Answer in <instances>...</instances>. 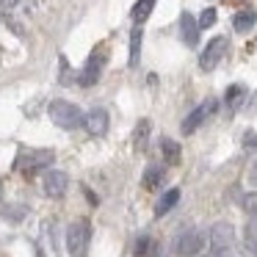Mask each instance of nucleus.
<instances>
[{"mask_svg":"<svg viewBox=\"0 0 257 257\" xmlns=\"http://www.w3.org/2000/svg\"><path fill=\"white\" fill-rule=\"evenodd\" d=\"M155 3H158V0H136V6L130 9V17H133V23H136V25H141V23H144V20L152 14Z\"/></svg>","mask_w":257,"mask_h":257,"instance_id":"nucleus-16","label":"nucleus"},{"mask_svg":"<svg viewBox=\"0 0 257 257\" xmlns=\"http://www.w3.org/2000/svg\"><path fill=\"white\" fill-rule=\"evenodd\" d=\"M3 216H6L9 221H23V218L28 216V207L25 205H6L3 207Z\"/></svg>","mask_w":257,"mask_h":257,"instance_id":"nucleus-20","label":"nucleus"},{"mask_svg":"<svg viewBox=\"0 0 257 257\" xmlns=\"http://www.w3.org/2000/svg\"><path fill=\"white\" fill-rule=\"evenodd\" d=\"M0 196H3V183H0Z\"/></svg>","mask_w":257,"mask_h":257,"instance_id":"nucleus-28","label":"nucleus"},{"mask_svg":"<svg viewBox=\"0 0 257 257\" xmlns=\"http://www.w3.org/2000/svg\"><path fill=\"white\" fill-rule=\"evenodd\" d=\"M254 23H257V12H254V9H243V12H238L232 17V28L240 31V34L251 31V28H254Z\"/></svg>","mask_w":257,"mask_h":257,"instance_id":"nucleus-13","label":"nucleus"},{"mask_svg":"<svg viewBox=\"0 0 257 257\" xmlns=\"http://www.w3.org/2000/svg\"><path fill=\"white\" fill-rule=\"evenodd\" d=\"M216 108H218V100H205V102H199V105H196L194 111H191L188 116L183 119V133L191 136L196 127H199V124H205L207 119L216 113Z\"/></svg>","mask_w":257,"mask_h":257,"instance_id":"nucleus-6","label":"nucleus"},{"mask_svg":"<svg viewBox=\"0 0 257 257\" xmlns=\"http://www.w3.org/2000/svg\"><path fill=\"white\" fill-rule=\"evenodd\" d=\"M133 257H158V243L150 235H141L133 246Z\"/></svg>","mask_w":257,"mask_h":257,"instance_id":"nucleus-15","label":"nucleus"},{"mask_svg":"<svg viewBox=\"0 0 257 257\" xmlns=\"http://www.w3.org/2000/svg\"><path fill=\"white\" fill-rule=\"evenodd\" d=\"M108 124H111V119H108V111H105V108H91V111L83 116V127L89 130L91 136L108 133Z\"/></svg>","mask_w":257,"mask_h":257,"instance_id":"nucleus-10","label":"nucleus"},{"mask_svg":"<svg viewBox=\"0 0 257 257\" xmlns=\"http://www.w3.org/2000/svg\"><path fill=\"white\" fill-rule=\"evenodd\" d=\"M240 205H243V210L249 213V216H257V194H254V191L246 194L243 199H240Z\"/></svg>","mask_w":257,"mask_h":257,"instance_id":"nucleus-23","label":"nucleus"},{"mask_svg":"<svg viewBox=\"0 0 257 257\" xmlns=\"http://www.w3.org/2000/svg\"><path fill=\"white\" fill-rule=\"evenodd\" d=\"M213 23H216V9H205V12H202V17L196 20V25H199V31L210 28Z\"/></svg>","mask_w":257,"mask_h":257,"instance_id":"nucleus-22","label":"nucleus"},{"mask_svg":"<svg viewBox=\"0 0 257 257\" xmlns=\"http://www.w3.org/2000/svg\"><path fill=\"white\" fill-rule=\"evenodd\" d=\"M240 249H243L246 257H257V238L254 235H246L243 243H240Z\"/></svg>","mask_w":257,"mask_h":257,"instance_id":"nucleus-24","label":"nucleus"},{"mask_svg":"<svg viewBox=\"0 0 257 257\" xmlns=\"http://www.w3.org/2000/svg\"><path fill=\"white\" fill-rule=\"evenodd\" d=\"M251 183L257 185V163H254V166H251Z\"/></svg>","mask_w":257,"mask_h":257,"instance_id":"nucleus-27","label":"nucleus"},{"mask_svg":"<svg viewBox=\"0 0 257 257\" xmlns=\"http://www.w3.org/2000/svg\"><path fill=\"white\" fill-rule=\"evenodd\" d=\"M243 147L246 150H257V133H246L243 136Z\"/></svg>","mask_w":257,"mask_h":257,"instance_id":"nucleus-25","label":"nucleus"},{"mask_svg":"<svg viewBox=\"0 0 257 257\" xmlns=\"http://www.w3.org/2000/svg\"><path fill=\"white\" fill-rule=\"evenodd\" d=\"M50 119H53V124L56 127H61V130H78V127H83V111H80L75 102H69V100H53L50 102Z\"/></svg>","mask_w":257,"mask_h":257,"instance_id":"nucleus-1","label":"nucleus"},{"mask_svg":"<svg viewBox=\"0 0 257 257\" xmlns=\"http://www.w3.org/2000/svg\"><path fill=\"white\" fill-rule=\"evenodd\" d=\"M161 152H163V161L169 163V166H174V163H180V158H183V152H180V144L172 139H163L161 141Z\"/></svg>","mask_w":257,"mask_h":257,"instance_id":"nucleus-18","label":"nucleus"},{"mask_svg":"<svg viewBox=\"0 0 257 257\" xmlns=\"http://www.w3.org/2000/svg\"><path fill=\"white\" fill-rule=\"evenodd\" d=\"M180 202V188H169L166 194L158 199V205H155V216H166L169 210H172L174 205Z\"/></svg>","mask_w":257,"mask_h":257,"instance_id":"nucleus-14","label":"nucleus"},{"mask_svg":"<svg viewBox=\"0 0 257 257\" xmlns=\"http://www.w3.org/2000/svg\"><path fill=\"white\" fill-rule=\"evenodd\" d=\"M53 161H56V152L53 150H23L17 155L14 166L23 169L25 174H31V172H39V169H47Z\"/></svg>","mask_w":257,"mask_h":257,"instance_id":"nucleus-3","label":"nucleus"},{"mask_svg":"<svg viewBox=\"0 0 257 257\" xmlns=\"http://www.w3.org/2000/svg\"><path fill=\"white\" fill-rule=\"evenodd\" d=\"M141 28H133L130 31V53H127V64L130 67H139L141 61Z\"/></svg>","mask_w":257,"mask_h":257,"instance_id":"nucleus-17","label":"nucleus"},{"mask_svg":"<svg viewBox=\"0 0 257 257\" xmlns=\"http://www.w3.org/2000/svg\"><path fill=\"white\" fill-rule=\"evenodd\" d=\"M180 36H183V42L188 47H194L199 42V25H196L194 14H188V12L180 14Z\"/></svg>","mask_w":257,"mask_h":257,"instance_id":"nucleus-11","label":"nucleus"},{"mask_svg":"<svg viewBox=\"0 0 257 257\" xmlns=\"http://www.w3.org/2000/svg\"><path fill=\"white\" fill-rule=\"evenodd\" d=\"M224 50H227V36H216V39L207 42V47L202 50L199 56V67L205 69V72H210V69L218 67V61H221Z\"/></svg>","mask_w":257,"mask_h":257,"instance_id":"nucleus-8","label":"nucleus"},{"mask_svg":"<svg viewBox=\"0 0 257 257\" xmlns=\"http://www.w3.org/2000/svg\"><path fill=\"white\" fill-rule=\"evenodd\" d=\"M150 119H141L139 124H136V133H133V144L136 150H147V141H150Z\"/></svg>","mask_w":257,"mask_h":257,"instance_id":"nucleus-19","label":"nucleus"},{"mask_svg":"<svg viewBox=\"0 0 257 257\" xmlns=\"http://www.w3.org/2000/svg\"><path fill=\"white\" fill-rule=\"evenodd\" d=\"M163 180H166V169L158 166V163H150L144 172V177H141V183H144L147 191H158L163 185Z\"/></svg>","mask_w":257,"mask_h":257,"instance_id":"nucleus-12","label":"nucleus"},{"mask_svg":"<svg viewBox=\"0 0 257 257\" xmlns=\"http://www.w3.org/2000/svg\"><path fill=\"white\" fill-rule=\"evenodd\" d=\"M205 243H207L205 232H199V229H185L177 238V243H174V251H177L180 257H199L202 249H205Z\"/></svg>","mask_w":257,"mask_h":257,"instance_id":"nucleus-5","label":"nucleus"},{"mask_svg":"<svg viewBox=\"0 0 257 257\" xmlns=\"http://www.w3.org/2000/svg\"><path fill=\"white\" fill-rule=\"evenodd\" d=\"M210 243H213V257H224L235 243V227L229 221H216L210 227Z\"/></svg>","mask_w":257,"mask_h":257,"instance_id":"nucleus-4","label":"nucleus"},{"mask_svg":"<svg viewBox=\"0 0 257 257\" xmlns=\"http://www.w3.org/2000/svg\"><path fill=\"white\" fill-rule=\"evenodd\" d=\"M243 94H246L243 86H229L227 94H224V102H227V105H238V100H240Z\"/></svg>","mask_w":257,"mask_h":257,"instance_id":"nucleus-21","label":"nucleus"},{"mask_svg":"<svg viewBox=\"0 0 257 257\" xmlns=\"http://www.w3.org/2000/svg\"><path fill=\"white\" fill-rule=\"evenodd\" d=\"M91 243V224L86 218H78L67 227V251L69 257H89Z\"/></svg>","mask_w":257,"mask_h":257,"instance_id":"nucleus-2","label":"nucleus"},{"mask_svg":"<svg viewBox=\"0 0 257 257\" xmlns=\"http://www.w3.org/2000/svg\"><path fill=\"white\" fill-rule=\"evenodd\" d=\"M102 67H105V53L97 47V50L89 56V61H86V67H83V72H80L78 83L80 86H94L97 80L102 78Z\"/></svg>","mask_w":257,"mask_h":257,"instance_id":"nucleus-9","label":"nucleus"},{"mask_svg":"<svg viewBox=\"0 0 257 257\" xmlns=\"http://www.w3.org/2000/svg\"><path fill=\"white\" fill-rule=\"evenodd\" d=\"M246 235H254V238H257V216H249V227H246Z\"/></svg>","mask_w":257,"mask_h":257,"instance_id":"nucleus-26","label":"nucleus"},{"mask_svg":"<svg viewBox=\"0 0 257 257\" xmlns=\"http://www.w3.org/2000/svg\"><path fill=\"white\" fill-rule=\"evenodd\" d=\"M42 188H45V196H50V199H61V196L67 194V188H69L67 172H61V169H47L45 177H42Z\"/></svg>","mask_w":257,"mask_h":257,"instance_id":"nucleus-7","label":"nucleus"}]
</instances>
